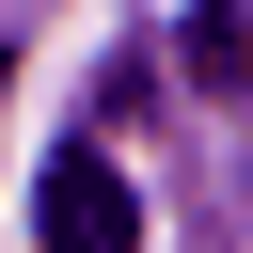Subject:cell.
<instances>
[{
    "label": "cell",
    "instance_id": "cell-2",
    "mask_svg": "<svg viewBox=\"0 0 253 253\" xmlns=\"http://www.w3.org/2000/svg\"><path fill=\"white\" fill-rule=\"evenodd\" d=\"M190 63H206V79H237V63H253V32H237L221 0H190Z\"/></svg>",
    "mask_w": 253,
    "mask_h": 253
},
{
    "label": "cell",
    "instance_id": "cell-1",
    "mask_svg": "<svg viewBox=\"0 0 253 253\" xmlns=\"http://www.w3.org/2000/svg\"><path fill=\"white\" fill-rule=\"evenodd\" d=\"M32 221H47V253H142V190H126L95 142H63V158H47Z\"/></svg>",
    "mask_w": 253,
    "mask_h": 253
}]
</instances>
